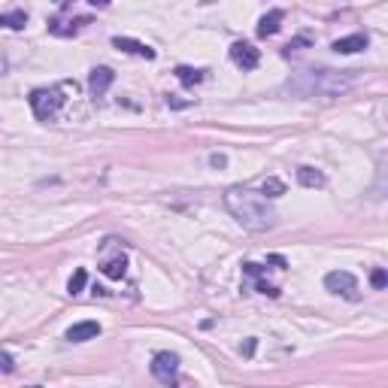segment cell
Returning <instances> with one entry per match:
<instances>
[{"instance_id":"27","label":"cell","mask_w":388,"mask_h":388,"mask_svg":"<svg viewBox=\"0 0 388 388\" xmlns=\"http://www.w3.org/2000/svg\"><path fill=\"white\" fill-rule=\"evenodd\" d=\"M92 6H110V0H88Z\"/></svg>"},{"instance_id":"22","label":"cell","mask_w":388,"mask_h":388,"mask_svg":"<svg viewBox=\"0 0 388 388\" xmlns=\"http://www.w3.org/2000/svg\"><path fill=\"white\" fill-rule=\"evenodd\" d=\"M255 346H258V340H255V337H249V340H246V346H243L246 358H252V355H255Z\"/></svg>"},{"instance_id":"20","label":"cell","mask_w":388,"mask_h":388,"mask_svg":"<svg viewBox=\"0 0 388 388\" xmlns=\"http://www.w3.org/2000/svg\"><path fill=\"white\" fill-rule=\"evenodd\" d=\"M167 106H173V110H185V106H192V101H179L176 94H167Z\"/></svg>"},{"instance_id":"23","label":"cell","mask_w":388,"mask_h":388,"mask_svg":"<svg viewBox=\"0 0 388 388\" xmlns=\"http://www.w3.org/2000/svg\"><path fill=\"white\" fill-rule=\"evenodd\" d=\"M267 261H270V264H276V267H279V270H285V267H288V261L282 258V255H270V258H267Z\"/></svg>"},{"instance_id":"3","label":"cell","mask_w":388,"mask_h":388,"mask_svg":"<svg viewBox=\"0 0 388 388\" xmlns=\"http://www.w3.org/2000/svg\"><path fill=\"white\" fill-rule=\"evenodd\" d=\"M64 92H67V85H52V88H34L31 92V110H34V115L40 121H52L58 112H61V106L67 103V97H64Z\"/></svg>"},{"instance_id":"18","label":"cell","mask_w":388,"mask_h":388,"mask_svg":"<svg viewBox=\"0 0 388 388\" xmlns=\"http://www.w3.org/2000/svg\"><path fill=\"white\" fill-rule=\"evenodd\" d=\"M85 282H88V273H85V267H79L76 273L70 276V282H67V292H70V294H79L82 288H85Z\"/></svg>"},{"instance_id":"10","label":"cell","mask_w":388,"mask_h":388,"mask_svg":"<svg viewBox=\"0 0 388 388\" xmlns=\"http://www.w3.org/2000/svg\"><path fill=\"white\" fill-rule=\"evenodd\" d=\"M361 49H367V34H349V37H340L334 43L337 55H355V52H361Z\"/></svg>"},{"instance_id":"26","label":"cell","mask_w":388,"mask_h":388,"mask_svg":"<svg viewBox=\"0 0 388 388\" xmlns=\"http://www.w3.org/2000/svg\"><path fill=\"white\" fill-rule=\"evenodd\" d=\"M6 70H10V61H6V58H3V55H0V76H3V73H6Z\"/></svg>"},{"instance_id":"11","label":"cell","mask_w":388,"mask_h":388,"mask_svg":"<svg viewBox=\"0 0 388 388\" xmlns=\"http://www.w3.org/2000/svg\"><path fill=\"white\" fill-rule=\"evenodd\" d=\"M101 273L106 276V279H121V276H125L128 273V258H125V255H115V258H106L103 264H101Z\"/></svg>"},{"instance_id":"5","label":"cell","mask_w":388,"mask_h":388,"mask_svg":"<svg viewBox=\"0 0 388 388\" xmlns=\"http://www.w3.org/2000/svg\"><path fill=\"white\" fill-rule=\"evenodd\" d=\"M152 376L164 385H173L179 379V355L176 352H158L152 358Z\"/></svg>"},{"instance_id":"17","label":"cell","mask_w":388,"mask_h":388,"mask_svg":"<svg viewBox=\"0 0 388 388\" xmlns=\"http://www.w3.org/2000/svg\"><path fill=\"white\" fill-rule=\"evenodd\" d=\"M176 79L183 82V85H197V82H203V70H197V67H176Z\"/></svg>"},{"instance_id":"21","label":"cell","mask_w":388,"mask_h":388,"mask_svg":"<svg viewBox=\"0 0 388 388\" xmlns=\"http://www.w3.org/2000/svg\"><path fill=\"white\" fill-rule=\"evenodd\" d=\"M0 370H3V373H12V370H15L12 358H10V355H3V352H0Z\"/></svg>"},{"instance_id":"16","label":"cell","mask_w":388,"mask_h":388,"mask_svg":"<svg viewBox=\"0 0 388 388\" xmlns=\"http://www.w3.org/2000/svg\"><path fill=\"white\" fill-rule=\"evenodd\" d=\"M261 194L267 197V201H273V197H282L285 194V183H282V179H276V176H267L261 183Z\"/></svg>"},{"instance_id":"1","label":"cell","mask_w":388,"mask_h":388,"mask_svg":"<svg viewBox=\"0 0 388 388\" xmlns=\"http://www.w3.org/2000/svg\"><path fill=\"white\" fill-rule=\"evenodd\" d=\"M358 85V70H301L297 76L285 82V92L294 97H325V101H334V97L346 94L349 88Z\"/></svg>"},{"instance_id":"2","label":"cell","mask_w":388,"mask_h":388,"mask_svg":"<svg viewBox=\"0 0 388 388\" xmlns=\"http://www.w3.org/2000/svg\"><path fill=\"white\" fill-rule=\"evenodd\" d=\"M225 206L246 230L252 234H264L276 225V210L270 206V201L261 192H252V188H230L225 192Z\"/></svg>"},{"instance_id":"14","label":"cell","mask_w":388,"mask_h":388,"mask_svg":"<svg viewBox=\"0 0 388 388\" xmlns=\"http://www.w3.org/2000/svg\"><path fill=\"white\" fill-rule=\"evenodd\" d=\"M24 24H28V12H24V10L0 12V28H10V31H22Z\"/></svg>"},{"instance_id":"15","label":"cell","mask_w":388,"mask_h":388,"mask_svg":"<svg viewBox=\"0 0 388 388\" xmlns=\"http://www.w3.org/2000/svg\"><path fill=\"white\" fill-rule=\"evenodd\" d=\"M82 24H88V19H76L73 24L58 22V19H55V22H49V31H52V34H58V37H70V34H76Z\"/></svg>"},{"instance_id":"19","label":"cell","mask_w":388,"mask_h":388,"mask_svg":"<svg viewBox=\"0 0 388 388\" xmlns=\"http://www.w3.org/2000/svg\"><path fill=\"white\" fill-rule=\"evenodd\" d=\"M370 285H373V288H385L388 285V273L382 267H376L373 273H370Z\"/></svg>"},{"instance_id":"8","label":"cell","mask_w":388,"mask_h":388,"mask_svg":"<svg viewBox=\"0 0 388 388\" xmlns=\"http://www.w3.org/2000/svg\"><path fill=\"white\" fill-rule=\"evenodd\" d=\"M112 82H115V73L110 67H94L92 76H88V92H92V97L97 101V97H103L106 92H110Z\"/></svg>"},{"instance_id":"13","label":"cell","mask_w":388,"mask_h":388,"mask_svg":"<svg viewBox=\"0 0 388 388\" xmlns=\"http://www.w3.org/2000/svg\"><path fill=\"white\" fill-rule=\"evenodd\" d=\"M297 183L303 188H325V173L316 170V167H297Z\"/></svg>"},{"instance_id":"6","label":"cell","mask_w":388,"mask_h":388,"mask_svg":"<svg viewBox=\"0 0 388 388\" xmlns=\"http://www.w3.org/2000/svg\"><path fill=\"white\" fill-rule=\"evenodd\" d=\"M230 61H234L240 70H255L258 61H261V52L252 43H246V40H237V43L230 46Z\"/></svg>"},{"instance_id":"7","label":"cell","mask_w":388,"mask_h":388,"mask_svg":"<svg viewBox=\"0 0 388 388\" xmlns=\"http://www.w3.org/2000/svg\"><path fill=\"white\" fill-rule=\"evenodd\" d=\"M101 337V325L97 321H76V325L67 328V334H64V340L67 343H88V340H97Z\"/></svg>"},{"instance_id":"4","label":"cell","mask_w":388,"mask_h":388,"mask_svg":"<svg viewBox=\"0 0 388 388\" xmlns=\"http://www.w3.org/2000/svg\"><path fill=\"white\" fill-rule=\"evenodd\" d=\"M325 288L331 294H340L346 301H358V279H355L349 270H334V273L325 276Z\"/></svg>"},{"instance_id":"24","label":"cell","mask_w":388,"mask_h":388,"mask_svg":"<svg viewBox=\"0 0 388 388\" xmlns=\"http://www.w3.org/2000/svg\"><path fill=\"white\" fill-rule=\"evenodd\" d=\"M210 164H212V167H225L228 158H225V155H210Z\"/></svg>"},{"instance_id":"25","label":"cell","mask_w":388,"mask_h":388,"mask_svg":"<svg viewBox=\"0 0 388 388\" xmlns=\"http://www.w3.org/2000/svg\"><path fill=\"white\" fill-rule=\"evenodd\" d=\"M310 43V37H297V40H292V43H288L285 49H297V46H307Z\"/></svg>"},{"instance_id":"9","label":"cell","mask_w":388,"mask_h":388,"mask_svg":"<svg viewBox=\"0 0 388 388\" xmlns=\"http://www.w3.org/2000/svg\"><path fill=\"white\" fill-rule=\"evenodd\" d=\"M112 46L121 49V52H128V55L146 58V61H152V58H155V49L146 46V43H140V40H134V37H112Z\"/></svg>"},{"instance_id":"12","label":"cell","mask_w":388,"mask_h":388,"mask_svg":"<svg viewBox=\"0 0 388 388\" xmlns=\"http://www.w3.org/2000/svg\"><path fill=\"white\" fill-rule=\"evenodd\" d=\"M282 19H285L282 10H270L267 15H261V22H258V37H273L276 31H279V24H282Z\"/></svg>"}]
</instances>
